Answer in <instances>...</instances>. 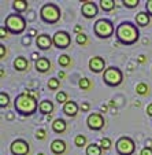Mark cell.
<instances>
[{"mask_svg": "<svg viewBox=\"0 0 152 155\" xmlns=\"http://www.w3.org/2000/svg\"><path fill=\"white\" fill-rule=\"evenodd\" d=\"M14 106L18 113H21V114H24V115H30L36 111L37 102H36V99L33 96H30L29 92L25 91L15 99Z\"/></svg>", "mask_w": 152, "mask_h": 155, "instance_id": "obj_1", "label": "cell"}, {"mask_svg": "<svg viewBox=\"0 0 152 155\" xmlns=\"http://www.w3.org/2000/svg\"><path fill=\"white\" fill-rule=\"evenodd\" d=\"M117 33V37L121 43L123 44H133L138 40V30L130 22H123L115 30Z\"/></svg>", "mask_w": 152, "mask_h": 155, "instance_id": "obj_2", "label": "cell"}, {"mask_svg": "<svg viewBox=\"0 0 152 155\" xmlns=\"http://www.w3.org/2000/svg\"><path fill=\"white\" fill-rule=\"evenodd\" d=\"M40 15H41V19L44 21V22L55 24V22L59 21V18H60V10L58 8V6L50 3V4H45V6L41 7Z\"/></svg>", "mask_w": 152, "mask_h": 155, "instance_id": "obj_3", "label": "cell"}, {"mask_svg": "<svg viewBox=\"0 0 152 155\" xmlns=\"http://www.w3.org/2000/svg\"><path fill=\"white\" fill-rule=\"evenodd\" d=\"M6 28L10 29L11 33H22L25 30V19L19 14H11L6 18Z\"/></svg>", "mask_w": 152, "mask_h": 155, "instance_id": "obj_4", "label": "cell"}, {"mask_svg": "<svg viewBox=\"0 0 152 155\" xmlns=\"http://www.w3.org/2000/svg\"><path fill=\"white\" fill-rule=\"evenodd\" d=\"M114 32V25L108 19H99L95 24V33L102 38H107Z\"/></svg>", "mask_w": 152, "mask_h": 155, "instance_id": "obj_5", "label": "cell"}, {"mask_svg": "<svg viewBox=\"0 0 152 155\" xmlns=\"http://www.w3.org/2000/svg\"><path fill=\"white\" fill-rule=\"evenodd\" d=\"M103 80L107 85H111V87H117L122 82V73L118 68H108L104 70L103 74Z\"/></svg>", "mask_w": 152, "mask_h": 155, "instance_id": "obj_6", "label": "cell"}, {"mask_svg": "<svg viewBox=\"0 0 152 155\" xmlns=\"http://www.w3.org/2000/svg\"><path fill=\"white\" fill-rule=\"evenodd\" d=\"M117 151L121 155H132L134 152V141L123 136L117 141Z\"/></svg>", "mask_w": 152, "mask_h": 155, "instance_id": "obj_7", "label": "cell"}, {"mask_svg": "<svg viewBox=\"0 0 152 155\" xmlns=\"http://www.w3.org/2000/svg\"><path fill=\"white\" fill-rule=\"evenodd\" d=\"M53 44H55V47L58 48H67L70 45V35L67 32H56L55 36L52 38Z\"/></svg>", "mask_w": 152, "mask_h": 155, "instance_id": "obj_8", "label": "cell"}, {"mask_svg": "<svg viewBox=\"0 0 152 155\" xmlns=\"http://www.w3.org/2000/svg\"><path fill=\"white\" fill-rule=\"evenodd\" d=\"M10 150H11L12 155H27V152H29V144L25 140H22V139H18V140L12 141Z\"/></svg>", "mask_w": 152, "mask_h": 155, "instance_id": "obj_9", "label": "cell"}, {"mask_svg": "<svg viewBox=\"0 0 152 155\" xmlns=\"http://www.w3.org/2000/svg\"><path fill=\"white\" fill-rule=\"evenodd\" d=\"M103 125H104V120H103L102 114H99V113H93V114H91L88 117V126L91 129H93V130L102 129Z\"/></svg>", "mask_w": 152, "mask_h": 155, "instance_id": "obj_10", "label": "cell"}, {"mask_svg": "<svg viewBox=\"0 0 152 155\" xmlns=\"http://www.w3.org/2000/svg\"><path fill=\"white\" fill-rule=\"evenodd\" d=\"M81 11L85 18H93L97 14V7L93 2H84Z\"/></svg>", "mask_w": 152, "mask_h": 155, "instance_id": "obj_11", "label": "cell"}, {"mask_svg": "<svg viewBox=\"0 0 152 155\" xmlns=\"http://www.w3.org/2000/svg\"><path fill=\"white\" fill-rule=\"evenodd\" d=\"M52 43L53 41L51 40V37L48 35H40L36 38V44H37V47L40 50H48L52 45Z\"/></svg>", "mask_w": 152, "mask_h": 155, "instance_id": "obj_12", "label": "cell"}, {"mask_svg": "<svg viewBox=\"0 0 152 155\" xmlns=\"http://www.w3.org/2000/svg\"><path fill=\"white\" fill-rule=\"evenodd\" d=\"M89 69L95 73H100V71L104 69V59L100 58V56H95L89 61Z\"/></svg>", "mask_w": 152, "mask_h": 155, "instance_id": "obj_13", "label": "cell"}, {"mask_svg": "<svg viewBox=\"0 0 152 155\" xmlns=\"http://www.w3.org/2000/svg\"><path fill=\"white\" fill-rule=\"evenodd\" d=\"M63 113L69 117H74V115L78 113V106H77L76 102H71V100H67L64 103V107H63Z\"/></svg>", "mask_w": 152, "mask_h": 155, "instance_id": "obj_14", "label": "cell"}, {"mask_svg": "<svg viewBox=\"0 0 152 155\" xmlns=\"http://www.w3.org/2000/svg\"><path fill=\"white\" fill-rule=\"evenodd\" d=\"M51 150H52L53 154L60 155L66 151V143L63 140H59V139L58 140H53L52 144H51Z\"/></svg>", "mask_w": 152, "mask_h": 155, "instance_id": "obj_15", "label": "cell"}, {"mask_svg": "<svg viewBox=\"0 0 152 155\" xmlns=\"http://www.w3.org/2000/svg\"><path fill=\"white\" fill-rule=\"evenodd\" d=\"M50 68H51V62L47 58H38L36 61V69H37V71L45 73Z\"/></svg>", "mask_w": 152, "mask_h": 155, "instance_id": "obj_16", "label": "cell"}, {"mask_svg": "<svg viewBox=\"0 0 152 155\" xmlns=\"http://www.w3.org/2000/svg\"><path fill=\"white\" fill-rule=\"evenodd\" d=\"M38 108H40V111L43 113V114L50 115L51 113L53 111V104L51 100H43V102L40 103V106H38Z\"/></svg>", "mask_w": 152, "mask_h": 155, "instance_id": "obj_17", "label": "cell"}, {"mask_svg": "<svg viewBox=\"0 0 152 155\" xmlns=\"http://www.w3.org/2000/svg\"><path fill=\"white\" fill-rule=\"evenodd\" d=\"M27 66H29V63H27L26 58H24V56H18L14 61V68L17 69L18 71H24Z\"/></svg>", "mask_w": 152, "mask_h": 155, "instance_id": "obj_18", "label": "cell"}, {"mask_svg": "<svg viewBox=\"0 0 152 155\" xmlns=\"http://www.w3.org/2000/svg\"><path fill=\"white\" fill-rule=\"evenodd\" d=\"M52 129L56 133H63V132L66 130V122H64L63 120H60V118H56L52 122Z\"/></svg>", "mask_w": 152, "mask_h": 155, "instance_id": "obj_19", "label": "cell"}, {"mask_svg": "<svg viewBox=\"0 0 152 155\" xmlns=\"http://www.w3.org/2000/svg\"><path fill=\"white\" fill-rule=\"evenodd\" d=\"M136 22L140 26H147L149 24V14H147V12H138L136 15Z\"/></svg>", "mask_w": 152, "mask_h": 155, "instance_id": "obj_20", "label": "cell"}, {"mask_svg": "<svg viewBox=\"0 0 152 155\" xmlns=\"http://www.w3.org/2000/svg\"><path fill=\"white\" fill-rule=\"evenodd\" d=\"M86 155H102V147L92 143L86 147Z\"/></svg>", "mask_w": 152, "mask_h": 155, "instance_id": "obj_21", "label": "cell"}, {"mask_svg": "<svg viewBox=\"0 0 152 155\" xmlns=\"http://www.w3.org/2000/svg\"><path fill=\"white\" fill-rule=\"evenodd\" d=\"M115 6L114 0H102L100 2V7H102L104 11H110V10H112Z\"/></svg>", "mask_w": 152, "mask_h": 155, "instance_id": "obj_22", "label": "cell"}, {"mask_svg": "<svg viewBox=\"0 0 152 155\" xmlns=\"http://www.w3.org/2000/svg\"><path fill=\"white\" fill-rule=\"evenodd\" d=\"M26 7L27 2H25V0H15L14 2V8L17 11H24V10H26Z\"/></svg>", "mask_w": 152, "mask_h": 155, "instance_id": "obj_23", "label": "cell"}, {"mask_svg": "<svg viewBox=\"0 0 152 155\" xmlns=\"http://www.w3.org/2000/svg\"><path fill=\"white\" fill-rule=\"evenodd\" d=\"M136 91H137L138 95H147V92H148L149 89H148V87H147L144 82H140V84L136 87Z\"/></svg>", "mask_w": 152, "mask_h": 155, "instance_id": "obj_24", "label": "cell"}, {"mask_svg": "<svg viewBox=\"0 0 152 155\" xmlns=\"http://www.w3.org/2000/svg\"><path fill=\"white\" fill-rule=\"evenodd\" d=\"M58 62H59L60 66H69V64H70V56L69 55H60L59 59H58Z\"/></svg>", "mask_w": 152, "mask_h": 155, "instance_id": "obj_25", "label": "cell"}, {"mask_svg": "<svg viewBox=\"0 0 152 155\" xmlns=\"http://www.w3.org/2000/svg\"><path fill=\"white\" fill-rule=\"evenodd\" d=\"M78 85H79V88H81L82 91H85V89H89V88H91V81H89L88 78H81Z\"/></svg>", "mask_w": 152, "mask_h": 155, "instance_id": "obj_26", "label": "cell"}, {"mask_svg": "<svg viewBox=\"0 0 152 155\" xmlns=\"http://www.w3.org/2000/svg\"><path fill=\"white\" fill-rule=\"evenodd\" d=\"M8 102H10L8 95L2 92V94H0V106H2V107H6V106H8Z\"/></svg>", "mask_w": 152, "mask_h": 155, "instance_id": "obj_27", "label": "cell"}, {"mask_svg": "<svg viewBox=\"0 0 152 155\" xmlns=\"http://www.w3.org/2000/svg\"><path fill=\"white\" fill-rule=\"evenodd\" d=\"M74 143H76L77 147H82V146H85V144H86V137H85V136H82V135H78L76 137V140H74Z\"/></svg>", "mask_w": 152, "mask_h": 155, "instance_id": "obj_28", "label": "cell"}, {"mask_svg": "<svg viewBox=\"0 0 152 155\" xmlns=\"http://www.w3.org/2000/svg\"><path fill=\"white\" fill-rule=\"evenodd\" d=\"M76 41H77V44H79V45H85L86 41H88V38H86V36H85L84 33H79V35H77Z\"/></svg>", "mask_w": 152, "mask_h": 155, "instance_id": "obj_29", "label": "cell"}, {"mask_svg": "<svg viewBox=\"0 0 152 155\" xmlns=\"http://www.w3.org/2000/svg\"><path fill=\"white\" fill-rule=\"evenodd\" d=\"M100 147H102V148H104V150H108L110 147H111V140H110V139H107V137H103L102 140H100Z\"/></svg>", "mask_w": 152, "mask_h": 155, "instance_id": "obj_30", "label": "cell"}, {"mask_svg": "<svg viewBox=\"0 0 152 155\" xmlns=\"http://www.w3.org/2000/svg\"><path fill=\"white\" fill-rule=\"evenodd\" d=\"M56 100L59 103H66L67 102V95L64 94V92H58L56 94Z\"/></svg>", "mask_w": 152, "mask_h": 155, "instance_id": "obj_31", "label": "cell"}, {"mask_svg": "<svg viewBox=\"0 0 152 155\" xmlns=\"http://www.w3.org/2000/svg\"><path fill=\"white\" fill-rule=\"evenodd\" d=\"M138 0H123V4H125L126 7H129V8H133V7L138 6Z\"/></svg>", "mask_w": 152, "mask_h": 155, "instance_id": "obj_32", "label": "cell"}, {"mask_svg": "<svg viewBox=\"0 0 152 155\" xmlns=\"http://www.w3.org/2000/svg\"><path fill=\"white\" fill-rule=\"evenodd\" d=\"M48 87H50V89H58L59 88V80L51 78L50 81H48Z\"/></svg>", "mask_w": 152, "mask_h": 155, "instance_id": "obj_33", "label": "cell"}, {"mask_svg": "<svg viewBox=\"0 0 152 155\" xmlns=\"http://www.w3.org/2000/svg\"><path fill=\"white\" fill-rule=\"evenodd\" d=\"M45 136H47V132H45L44 129H38L37 133H36V137L40 139V140H44Z\"/></svg>", "mask_w": 152, "mask_h": 155, "instance_id": "obj_34", "label": "cell"}, {"mask_svg": "<svg viewBox=\"0 0 152 155\" xmlns=\"http://www.w3.org/2000/svg\"><path fill=\"white\" fill-rule=\"evenodd\" d=\"M140 155H152V148L151 147H145V148L141 150Z\"/></svg>", "mask_w": 152, "mask_h": 155, "instance_id": "obj_35", "label": "cell"}, {"mask_svg": "<svg viewBox=\"0 0 152 155\" xmlns=\"http://www.w3.org/2000/svg\"><path fill=\"white\" fill-rule=\"evenodd\" d=\"M145 7H147V10H148V14L152 15V0H148V2H147Z\"/></svg>", "mask_w": 152, "mask_h": 155, "instance_id": "obj_36", "label": "cell"}, {"mask_svg": "<svg viewBox=\"0 0 152 155\" xmlns=\"http://www.w3.org/2000/svg\"><path fill=\"white\" fill-rule=\"evenodd\" d=\"M0 35H2V36H0V37H2V38L7 37V30L4 29V26H2V28H0Z\"/></svg>", "mask_w": 152, "mask_h": 155, "instance_id": "obj_37", "label": "cell"}, {"mask_svg": "<svg viewBox=\"0 0 152 155\" xmlns=\"http://www.w3.org/2000/svg\"><path fill=\"white\" fill-rule=\"evenodd\" d=\"M81 110H82V111H88V110H89V104H88V103H82Z\"/></svg>", "mask_w": 152, "mask_h": 155, "instance_id": "obj_38", "label": "cell"}, {"mask_svg": "<svg viewBox=\"0 0 152 155\" xmlns=\"http://www.w3.org/2000/svg\"><path fill=\"white\" fill-rule=\"evenodd\" d=\"M4 54H6V50H4L3 45H0V58H2V59L4 58Z\"/></svg>", "mask_w": 152, "mask_h": 155, "instance_id": "obj_39", "label": "cell"}, {"mask_svg": "<svg viewBox=\"0 0 152 155\" xmlns=\"http://www.w3.org/2000/svg\"><path fill=\"white\" fill-rule=\"evenodd\" d=\"M147 114L151 115V117H152V104H149L148 107H147Z\"/></svg>", "mask_w": 152, "mask_h": 155, "instance_id": "obj_40", "label": "cell"}, {"mask_svg": "<svg viewBox=\"0 0 152 155\" xmlns=\"http://www.w3.org/2000/svg\"><path fill=\"white\" fill-rule=\"evenodd\" d=\"M81 30H82V26H79V25H77V26L74 28V32H76V33H78V35H79V33H81Z\"/></svg>", "mask_w": 152, "mask_h": 155, "instance_id": "obj_41", "label": "cell"}, {"mask_svg": "<svg viewBox=\"0 0 152 155\" xmlns=\"http://www.w3.org/2000/svg\"><path fill=\"white\" fill-rule=\"evenodd\" d=\"M138 62H140V63H144V62H145V56L140 55V56H138Z\"/></svg>", "mask_w": 152, "mask_h": 155, "instance_id": "obj_42", "label": "cell"}, {"mask_svg": "<svg viewBox=\"0 0 152 155\" xmlns=\"http://www.w3.org/2000/svg\"><path fill=\"white\" fill-rule=\"evenodd\" d=\"M24 44H27V45H29L30 44V38L27 37V38H24Z\"/></svg>", "mask_w": 152, "mask_h": 155, "instance_id": "obj_43", "label": "cell"}, {"mask_svg": "<svg viewBox=\"0 0 152 155\" xmlns=\"http://www.w3.org/2000/svg\"><path fill=\"white\" fill-rule=\"evenodd\" d=\"M59 78H64V71H59Z\"/></svg>", "mask_w": 152, "mask_h": 155, "instance_id": "obj_44", "label": "cell"}, {"mask_svg": "<svg viewBox=\"0 0 152 155\" xmlns=\"http://www.w3.org/2000/svg\"><path fill=\"white\" fill-rule=\"evenodd\" d=\"M7 118H8V120H12V118H14V114H11V113H10V114L7 115Z\"/></svg>", "mask_w": 152, "mask_h": 155, "instance_id": "obj_45", "label": "cell"}, {"mask_svg": "<svg viewBox=\"0 0 152 155\" xmlns=\"http://www.w3.org/2000/svg\"><path fill=\"white\" fill-rule=\"evenodd\" d=\"M107 108H108V107H107V106H104V104H103V106H102V110H103V111H107Z\"/></svg>", "mask_w": 152, "mask_h": 155, "instance_id": "obj_46", "label": "cell"}, {"mask_svg": "<svg viewBox=\"0 0 152 155\" xmlns=\"http://www.w3.org/2000/svg\"><path fill=\"white\" fill-rule=\"evenodd\" d=\"M47 120L50 121V120H52V114H50V115H47Z\"/></svg>", "mask_w": 152, "mask_h": 155, "instance_id": "obj_47", "label": "cell"}, {"mask_svg": "<svg viewBox=\"0 0 152 155\" xmlns=\"http://www.w3.org/2000/svg\"><path fill=\"white\" fill-rule=\"evenodd\" d=\"M32 58H33V59H37V54L34 52V54H33V55H32Z\"/></svg>", "mask_w": 152, "mask_h": 155, "instance_id": "obj_48", "label": "cell"}, {"mask_svg": "<svg viewBox=\"0 0 152 155\" xmlns=\"http://www.w3.org/2000/svg\"><path fill=\"white\" fill-rule=\"evenodd\" d=\"M38 155H44V154H38Z\"/></svg>", "mask_w": 152, "mask_h": 155, "instance_id": "obj_49", "label": "cell"}]
</instances>
